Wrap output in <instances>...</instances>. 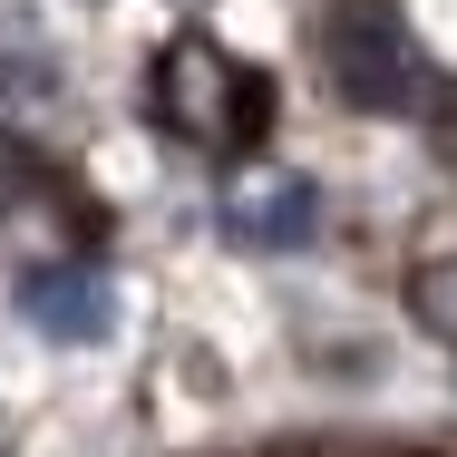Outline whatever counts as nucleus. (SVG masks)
<instances>
[{
    "mask_svg": "<svg viewBox=\"0 0 457 457\" xmlns=\"http://www.w3.org/2000/svg\"><path fill=\"white\" fill-rule=\"evenodd\" d=\"M331 69L351 107H409L419 97V39L389 0H341L331 10Z\"/></svg>",
    "mask_w": 457,
    "mask_h": 457,
    "instance_id": "obj_1",
    "label": "nucleus"
},
{
    "mask_svg": "<svg viewBox=\"0 0 457 457\" xmlns=\"http://www.w3.org/2000/svg\"><path fill=\"white\" fill-rule=\"evenodd\" d=\"M20 302H29V321H39L49 341H97V331H107V282L79 273V263H69V273H29Z\"/></svg>",
    "mask_w": 457,
    "mask_h": 457,
    "instance_id": "obj_2",
    "label": "nucleus"
},
{
    "mask_svg": "<svg viewBox=\"0 0 457 457\" xmlns=\"http://www.w3.org/2000/svg\"><path fill=\"white\" fill-rule=\"evenodd\" d=\"M302 214H312V195H302V185H282V195H263V204H234V224H244L253 244H302V234H312Z\"/></svg>",
    "mask_w": 457,
    "mask_h": 457,
    "instance_id": "obj_3",
    "label": "nucleus"
}]
</instances>
